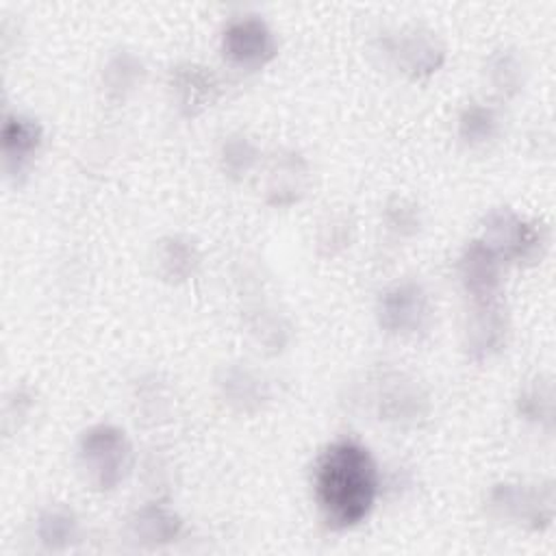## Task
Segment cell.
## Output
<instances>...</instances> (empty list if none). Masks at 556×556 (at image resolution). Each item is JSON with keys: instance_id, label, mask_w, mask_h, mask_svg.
<instances>
[{"instance_id": "cell-6", "label": "cell", "mask_w": 556, "mask_h": 556, "mask_svg": "<svg viewBox=\"0 0 556 556\" xmlns=\"http://www.w3.org/2000/svg\"><path fill=\"white\" fill-rule=\"evenodd\" d=\"M222 52L239 67L258 70L276 56L278 46L265 20L258 15H239L222 33Z\"/></svg>"}, {"instance_id": "cell-10", "label": "cell", "mask_w": 556, "mask_h": 556, "mask_svg": "<svg viewBox=\"0 0 556 556\" xmlns=\"http://www.w3.org/2000/svg\"><path fill=\"white\" fill-rule=\"evenodd\" d=\"M2 161L9 176L17 178L26 172L33 156L41 148L43 128L26 115H7L2 124Z\"/></svg>"}, {"instance_id": "cell-8", "label": "cell", "mask_w": 556, "mask_h": 556, "mask_svg": "<svg viewBox=\"0 0 556 556\" xmlns=\"http://www.w3.org/2000/svg\"><path fill=\"white\" fill-rule=\"evenodd\" d=\"M471 302L473 306L465 326V350L473 361H484L504 348L508 319L500 295Z\"/></svg>"}, {"instance_id": "cell-4", "label": "cell", "mask_w": 556, "mask_h": 556, "mask_svg": "<svg viewBox=\"0 0 556 556\" xmlns=\"http://www.w3.org/2000/svg\"><path fill=\"white\" fill-rule=\"evenodd\" d=\"M387 59L406 76L424 78L434 74L445 61V48L439 37L421 26H406L380 37Z\"/></svg>"}, {"instance_id": "cell-16", "label": "cell", "mask_w": 556, "mask_h": 556, "mask_svg": "<svg viewBox=\"0 0 556 556\" xmlns=\"http://www.w3.org/2000/svg\"><path fill=\"white\" fill-rule=\"evenodd\" d=\"M486 78L500 96H515L523 85V63L519 54L508 48L493 52L486 61Z\"/></svg>"}, {"instance_id": "cell-19", "label": "cell", "mask_w": 556, "mask_h": 556, "mask_svg": "<svg viewBox=\"0 0 556 556\" xmlns=\"http://www.w3.org/2000/svg\"><path fill=\"white\" fill-rule=\"evenodd\" d=\"M258 150L245 135H228L219 148V165L226 176L241 180L256 163Z\"/></svg>"}, {"instance_id": "cell-9", "label": "cell", "mask_w": 556, "mask_h": 556, "mask_svg": "<svg viewBox=\"0 0 556 556\" xmlns=\"http://www.w3.org/2000/svg\"><path fill=\"white\" fill-rule=\"evenodd\" d=\"M502 263L504 261L482 239L467 243L458 261V276L471 300L500 295Z\"/></svg>"}, {"instance_id": "cell-14", "label": "cell", "mask_w": 556, "mask_h": 556, "mask_svg": "<svg viewBox=\"0 0 556 556\" xmlns=\"http://www.w3.org/2000/svg\"><path fill=\"white\" fill-rule=\"evenodd\" d=\"M37 539L50 549L67 547L78 534V519L67 506H50L46 508L35 523Z\"/></svg>"}, {"instance_id": "cell-2", "label": "cell", "mask_w": 556, "mask_h": 556, "mask_svg": "<svg viewBox=\"0 0 556 556\" xmlns=\"http://www.w3.org/2000/svg\"><path fill=\"white\" fill-rule=\"evenodd\" d=\"M132 447L126 432L113 424H96L80 434L78 465L98 491H113L126 478Z\"/></svg>"}, {"instance_id": "cell-20", "label": "cell", "mask_w": 556, "mask_h": 556, "mask_svg": "<svg viewBox=\"0 0 556 556\" xmlns=\"http://www.w3.org/2000/svg\"><path fill=\"white\" fill-rule=\"evenodd\" d=\"M552 384L534 380L530 387L523 389L519 397V413L526 419L549 424L552 421Z\"/></svg>"}, {"instance_id": "cell-17", "label": "cell", "mask_w": 556, "mask_h": 556, "mask_svg": "<svg viewBox=\"0 0 556 556\" xmlns=\"http://www.w3.org/2000/svg\"><path fill=\"white\" fill-rule=\"evenodd\" d=\"M500 130L497 111L489 104L471 102L458 117V135L469 146H482L491 141Z\"/></svg>"}, {"instance_id": "cell-12", "label": "cell", "mask_w": 556, "mask_h": 556, "mask_svg": "<svg viewBox=\"0 0 556 556\" xmlns=\"http://www.w3.org/2000/svg\"><path fill=\"white\" fill-rule=\"evenodd\" d=\"M132 539L143 545H163L180 534V517L163 504L141 506L128 521Z\"/></svg>"}, {"instance_id": "cell-13", "label": "cell", "mask_w": 556, "mask_h": 556, "mask_svg": "<svg viewBox=\"0 0 556 556\" xmlns=\"http://www.w3.org/2000/svg\"><path fill=\"white\" fill-rule=\"evenodd\" d=\"M306 185V163L295 152H285L274 161L267 182V200L274 206H287L300 200Z\"/></svg>"}, {"instance_id": "cell-1", "label": "cell", "mask_w": 556, "mask_h": 556, "mask_svg": "<svg viewBox=\"0 0 556 556\" xmlns=\"http://www.w3.org/2000/svg\"><path fill=\"white\" fill-rule=\"evenodd\" d=\"M313 489L328 528L358 526L371 513L380 489L371 452L352 437L332 441L315 463Z\"/></svg>"}, {"instance_id": "cell-21", "label": "cell", "mask_w": 556, "mask_h": 556, "mask_svg": "<svg viewBox=\"0 0 556 556\" xmlns=\"http://www.w3.org/2000/svg\"><path fill=\"white\" fill-rule=\"evenodd\" d=\"M222 387L228 393L230 402L239 404L241 408L248 406L250 402H258L261 400V380L254 378L245 369H230L226 374V380L222 382Z\"/></svg>"}, {"instance_id": "cell-18", "label": "cell", "mask_w": 556, "mask_h": 556, "mask_svg": "<svg viewBox=\"0 0 556 556\" xmlns=\"http://www.w3.org/2000/svg\"><path fill=\"white\" fill-rule=\"evenodd\" d=\"M104 87L111 96L124 98L126 93H130L143 78V63L139 56H135L132 52H115L106 65H104Z\"/></svg>"}, {"instance_id": "cell-22", "label": "cell", "mask_w": 556, "mask_h": 556, "mask_svg": "<svg viewBox=\"0 0 556 556\" xmlns=\"http://www.w3.org/2000/svg\"><path fill=\"white\" fill-rule=\"evenodd\" d=\"M389 224H391V228H397V230H406V226H408V230L413 232L415 230V224H417V219H415V211L413 208H406L402 202L397 204V206H393V208H389Z\"/></svg>"}, {"instance_id": "cell-5", "label": "cell", "mask_w": 556, "mask_h": 556, "mask_svg": "<svg viewBox=\"0 0 556 556\" xmlns=\"http://www.w3.org/2000/svg\"><path fill=\"white\" fill-rule=\"evenodd\" d=\"M489 508L502 519H510L539 530L554 517L552 484H497L489 495Z\"/></svg>"}, {"instance_id": "cell-7", "label": "cell", "mask_w": 556, "mask_h": 556, "mask_svg": "<svg viewBox=\"0 0 556 556\" xmlns=\"http://www.w3.org/2000/svg\"><path fill=\"white\" fill-rule=\"evenodd\" d=\"M430 302L424 287L415 280H402L389 287L378 300V324L389 334L410 337L426 328Z\"/></svg>"}, {"instance_id": "cell-3", "label": "cell", "mask_w": 556, "mask_h": 556, "mask_svg": "<svg viewBox=\"0 0 556 556\" xmlns=\"http://www.w3.org/2000/svg\"><path fill=\"white\" fill-rule=\"evenodd\" d=\"M502 261L528 263L543 252L545 237L536 224L526 222L510 208H491L482 219L480 237Z\"/></svg>"}, {"instance_id": "cell-15", "label": "cell", "mask_w": 556, "mask_h": 556, "mask_svg": "<svg viewBox=\"0 0 556 556\" xmlns=\"http://www.w3.org/2000/svg\"><path fill=\"white\" fill-rule=\"evenodd\" d=\"M156 261H159L161 274L169 280L178 282V280H187L189 276H193V271L200 263V254L189 239L169 237V239L161 241Z\"/></svg>"}, {"instance_id": "cell-11", "label": "cell", "mask_w": 556, "mask_h": 556, "mask_svg": "<svg viewBox=\"0 0 556 556\" xmlns=\"http://www.w3.org/2000/svg\"><path fill=\"white\" fill-rule=\"evenodd\" d=\"M172 91L176 96L178 109L185 115H195L211 106L217 93L215 76L200 65H180L172 74Z\"/></svg>"}]
</instances>
